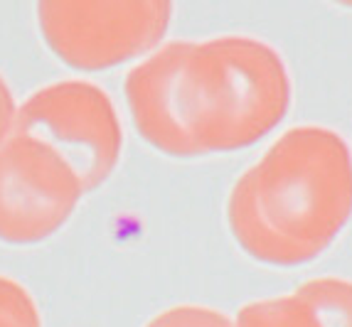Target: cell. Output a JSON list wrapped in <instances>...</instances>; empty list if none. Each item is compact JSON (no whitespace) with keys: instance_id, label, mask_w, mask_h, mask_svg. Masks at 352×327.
Wrapping results in <instances>:
<instances>
[{"instance_id":"obj_1","label":"cell","mask_w":352,"mask_h":327,"mask_svg":"<svg viewBox=\"0 0 352 327\" xmlns=\"http://www.w3.org/2000/svg\"><path fill=\"white\" fill-rule=\"evenodd\" d=\"M135 131L173 158L254 146L286 118L291 74L281 52L249 35L175 40L126 76Z\"/></svg>"},{"instance_id":"obj_2","label":"cell","mask_w":352,"mask_h":327,"mask_svg":"<svg viewBox=\"0 0 352 327\" xmlns=\"http://www.w3.org/2000/svg\"><path fill=\"white\" fill-rule=\"evenodd\" d=\"M352 216V150L338 131L296 126L234 182L227 222L236 244L269 266H300Z\"/></svg>"},{"instance_id":"obj_3","label":"cell","mask_w":352,"mask_h":327,"mask_svg":"<svg viewBox=\"0 0 352 327\" xmlns=\"http://www.w3.org/2000/svg\"><path fill=\"white\" fill-rule=\"evenodd\" d=\"M173 20L168 0H50L37 5L47 47L84 71L111 69L158 47Z\"/></svg>"},{"instance_id":"obj_4","label":"cell","mask_w":352,"mask_h":327,"mask_svg":"<svg viewBox=\"0 0 352 327\" xmlns=\"http://www.w3.org/2000/svg\"><path fill=\"white\" fill-rule=\"evenodd\" d=\"M12 133L45 140L74 168L84 192L104 185L124 150L116 106L101 87L62 79L37 89L18 106Z\"/></svg>"},{"instance_id":"obj_5","label":"cell","mask_w":352,"mask_h":327,"mask_svg":"<svg viewBox=\"0 0 352 327\" xmlns=\"http://www.w3.org/2000/svg\"><path fill=\"white\" fill-rule=\"evenodd\" d=\"M84 187L50 143L12 133L0 146V241L37 244L67 224Z\"/></svg>"},{"instance_id":"obj_6","label":"cell","mask_w":352,"mask_h":327,"mask_svg":"<svg viewBox=\"0 0 352 327\" xmlns=\"http://www.w3.org/2000/svg\"><path fill=\"white\" fill-rule=\"evenodd\" d=\"M234 327H352V280L313 278L288 295L254 300Z\"/></svg>"},{"instance_id":"obj_7","label":"cell","mask_w":352,"mask_h":327,"mask_svg":"<svg viewBox=\"0 0 352 327\" xmlns=\"http://www.w3.org/2000/svg\"><path fill=\"white\" fill-rule=\"evenodd\" d=\"M0 327H42L32 293L10 275H0Z\"/></svg>"},{"instance_id":"obj_8","label":"cell","mask_w":352,"mask_h":327,"mask_svg":"<svg viewBox=\"0 0 352 327\" xmlns=\"http://www.w3.org/2000/svg\"><path fill=\"white\" fill-rule=\"evenodd\" d=\"M146 327H234V320L205 305H175L158 313Z\"/></svg>"},{"instance_id":"obj_9","label":"cell","mask_w":352,"mask_h":327,"mask_svg":"<svg viewBox=\"0 0 352 327\" xmlns=\"http://www.w3.org/2000/svg\"><path fill=\"white\" fill-rule=\"evenodd\" d=\"M15 116H18V104H15V96H12L8 79L0 74V146L12 135Z\"/></svg>"}]
</instances>
